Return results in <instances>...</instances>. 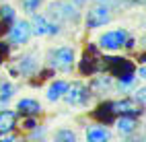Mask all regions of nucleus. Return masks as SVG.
<instances>
[{
    "instance_id": "6",
    "label": "nucleus",
    "mask_w": 146,
    "mask_h": 142,
    "mask_svg": "<svg viewBox=\"0 0 146 142\" xmlns=\"http://www.w3.org/2000/svg\"><path fill=\"white\" fill-rule=\"evenodd\" d=\"M68 80L64 78H58V80H52L50 84H47V89H45V99L50 101V103H56V101H60L62 99V95L66 93L68 89Z\"/></svg>"
},
{
    "instance_id": "7",
    "label": "nucleus",
    "mask_w": 146,
    "mask_h": 142,
    "mask_svg": "<svg viewBox=\"0 0 146 142\" xmlns=\"http://www.w3.org/2000/svg\"><path fill=\"white\" fill-rule=\"evenodd\" d=\"M111 136L113 134L105 126H97V124L86 126V132H84V138L89 140V142H107Z\"/></svg>"
},
{
    "instance_id": "4",
    "label": "nucleus",
    "mask_w": 146,
    "mask_h": 142,
    "mask_svg": "<svg viewBox=\"0 0 146 142\" xmlns=\"http://www.w3.org/2000/svg\"><path fill=\"white\" fill-rule=\"evenodd\" d=\"M31 35H33L31 23L25 21V19H21V21L15 19L11 31H8V43H11V45H25V43H29Z\"/></svg>"
},
{
    "instance_id": "3",
    "label": "nucleus",
    "mask_w": 146,
    "mask_h": 142,
    "mask_svg": "<svg viewBox=\"0 0 146 142\" xmlns=\"http://www.w3.org/2000/svg\"><path fill=\"white\" fill-rule=\"evenodd\" d=\"M111 19H113L111 6L105 4V2H97L95 6H91L86 11L84 25H86V29H97V27H103L107 23H111Z\"/></svg>"
},
{
    "instance_id": "2",
    "label": "nucleus",
    "mask_w": 146,
    "mask_h": 142,
    "mask_svg": "<svg viewBox=\"0 0 146 142\" xmlns=\"http://www.w3.org/2000/svg\"><path fill=\"white\" fill-rule=\"evenodd\" d=\"M47 62H50V66L56 68L58 72L68 74L74 68L76 50L72 45H58V47H54V50H50V54H47Z\"/></svg>"
},
{
    "instance_id": "15",
    "label": "nucleus",
    "mask_w": 146,
    "mask_h": 142,
    "mask_svg": "<svg viewBox=\"0 0 146 142\" xmlns=\"http://www.w3.org/2000/svg\"><path fill=\"white\" fill-rule=\"evenodd\" d=\"M21 2V8H23V13H27V15H31V13H35L37 8H39L45 0H19Z\"/></svg>"
},
{
    "instance_id": "14",
    "label": "nucleus",
    "mask_w": 146,
    "mask_h": 142,
    "mask_svg": "<svg viewBox=\"0 0 146 142\" xmlns=\"http://www.w3.org/2000/svg\"><path fill=\"white\" fill-rule=\"evenodd\" d=\"M13 95H15V84L2 80L0 82V103H6L8 99H13Z\"/></svg>"
},
{
    "instance_id": "17",
    "label": "nucleus",
    "mask_w": 146,
    "mask_h": 142,
    "mask_svg": "<svg viewBox=\"0 0 146 142\" xmlns=\"http://www.w3.org/2000/svg\"><path fill=\"white\" fill-rule=\"evenodd\" d=\"M0 17H2V19H6V21H15V17H17V11H15L13 6L4 4L2 8H0Z\"/></svg>"
},
{
    "instance_id": "1",
    "label": "nucleus",
    "mask_w": 146,
    "mask_h": 142,
    "mask_svg": "<svg viewBox=\"0 0 146 142\" xmlns=\"http://www.w3.org/2000/svg\"><path fill=\"white\" fill-rule=\"evenodd\" d=\"M97 45H99L103 52L117 54L123 47H132V35H130L128 29H121V27L107 29L97 37Z\"/></svg>"
},
{
    "instance_id": "9",
    "label": "nucleus",
    "mask_w": 146,
    "mask_h": 142,
    "mask_svg": "<svg viewBox=\"0 0 146 142\" xmlns=\"http://www.w3.org/2000/svg\"><path fill=\"white\" fill-rule=\"evenodd\" d=\"M15 124H17V111H13V109L0 111V136L15 130Z\"/></svg>"
},
{
    "instance_id": "5",
    "label": "nucleus",
    "mask_w": 146,
    "mask_h": 142,
    "mask_svg": "<svg viewBox=\"0 0 146 142\" xmlns=\"http://www.w3.org/2000/svg\"><path fill=\"white\" fill-rule=\"evenodd\" d=\"M89 97H91V91L86 89L84 82H72L68 84L66 93L62 95V99L68 103V105H86L89 103Z\"/></svg>"
},
{
    "instance_id": "10",
    "label": "nucleus",
    "mask_w": 146,
    "mask_h": 142,
    "mask_svg": "<svg viewBox=\"0 0 146 142\" xmlns=\"http://www.w3.org/2000/svg\"><path fill=\"white\" fill-rule=\"evenodd\" d=\"M31 29L35 35H47L50 33V21H47L45 15H37V13H31Z\"/></svg>"
},
{
    "instance_id": "20",
    "label": "nucleus",
    "mask_w": 146,
    "mask_h": 142,
    "mask_svg": "<svg viewBox=\"0 0 146 142\" xmlns=\"http://www.w3.org/2000/svg\"><path fill=\"white\" fill-rule=\"evenodd\" d=\"M144 74H146V68H144V66H140L138 72H136V78H144Z\"/></svg>"
},
{
    "instance_id": "19",
    "label": "nucleus",
    "mask_w": 146,
    "mask_h": 142,
    "mask_svg": "<svg viewBox=\"0 0 146 142\" xmlns=\"http://www.w3.org/2000/svg\"><path fill=\"white\" fill-rule=\"evenodd\" d=\"M23 128H25V130H33V128H37V121H35L33 117H29V119H25Z\"/></svg>"
},
{
    "instance_id": "12",
    "label": "nucleus",
    "mask_w": 146,
    "mask_h": 142,
    "mask_svg": "<svg viewBox=\"0 0 146 142\" xmlns=\"http://www.w3.org/2000/svg\"><path fill=\"white\" fill-rule=\"evenodd\" d=\"M117 132L119 134H123V136H130V134H134L136 132V128H138V121H136L134 117H130V115H123V117H119L117 119Z\"/></svg>"
},
{
    "instance_id": "8",
    "label": "nucleus",
    "mask_w": 146,
    "mask_h": 142,
    "mask_svg": "<svg viewBox=\"0 0 146 142\" xmlns=\"http://www.w3.org/2000/svg\"><path fill=\"white\" fill-rule=\"evenodd\" d=\"M39 68V60L35 56H23L21 60L17 62V72H21L23 76H31Z\"/></svg>"
},
{
    "instance_id": "13",
    "label": "nucleus",
    "mask_w": 146,
    "mask_h": 142,
    "mask_svg": "<svg viewBox=\"0 0 146 142\" xmlns=\"http://www.w3.org/2000/svg\"><path fill=\"white\" fill-rule=\"evenodd\" d=\"M134 82H136L134 74H125V76H119L117 80H115V87H117L119 93H128V91L134 89Z\"/></svg>"
},
{
    "instance_id": "11",
    "label": "nucleus",
    "mask_w": 146,
    "mask_h": 142,
    "mask_svg": "<svg viewBox=\"0 0 146 142\" xmlns=\"http://www.w3.org/2000/svg\"><path fill=\"white\" fill-rule=\"evenodd\" d=\"M17 109L19 111H23V113H29V115H37V113H41V105H39V101H35L31 97H25L17 103Z\"/></svg>"
},
{
    "instance_id": "18",
    "label": "nucleus",
    "mask_w": 146,
    "mask_h": 142,
    "mask_svg": "<svg viewBox=\"0 0 146 142\" xmlns=\"http://www.w3.org/2000/svg\"><path fill=\"white\" fill-rule=\"evenodd\" d=\"M144 93H146L144 89H138V91H136V95H134V99H136V103H138L140 107L144 105Z\"/></svg>"
},
{
    "instance_id": "16",
    "label": "nucleus",
    "mask_w": 146,
    "mask_h": 142,
    "mask_svg": "<svg viewBox=\"0 0 146 142\" xmlns=\"http://www.w3.org/2000/svg\"><path fill=\"white\" fill-rule=\"evenodd\" d=\"M54 140H68V142H74V140H76V134H74L72 130H68V128H60V130H56Z\"/></svg>"
}]
</instances>
